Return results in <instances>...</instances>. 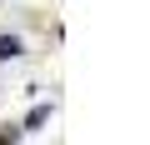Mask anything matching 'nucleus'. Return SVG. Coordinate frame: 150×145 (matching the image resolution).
<instances>
[{
    "label": "nucleus",
    "mask_w": 150,
    "mask_h": 145,
    "mask_svg": "<svg viewBox=\"0 0 150 145\" xmlns=\"http://www.w3.org/2000/svg\"><path fill=\"white\" fill-rule=\"evenodd\" d=\"M50 110H55L50 100H40V105H30V110H25V120H20V135H35V130H40V125L50 120Z\"/></svg>",
    "instance_id": "1"
},
{
    "label": "nucleus",
    "mask_w": 150,
    "mask_h": 145,
    "mask_svg": "<svg viewBox=\"0 0 150 145\" xmlns=\"http://www.w3.org/2000/svg\"><path fill=\"white\" fill-rule=\"evenodd\" d=\"M25 55V40L20 35H0V60H20Z\"/></svg>",
    "instance_id": "2"
},
{
    "label": "nucleus",
    "mask_w": 150,
    "mask_h": 145,
    "mask_svg": "<svg viewBox=\"0 0 150 145\" xmlns=\"http://www.w3.org/2000/svg\"><path fill=\"white\" fill-rule=\"evenodd\" d=\"M0 145H20V125H0Z\"/></svg>",
    "instance_id": "3"
}]
</instances>
